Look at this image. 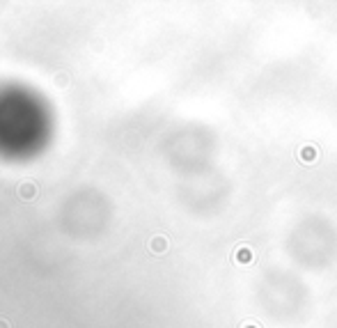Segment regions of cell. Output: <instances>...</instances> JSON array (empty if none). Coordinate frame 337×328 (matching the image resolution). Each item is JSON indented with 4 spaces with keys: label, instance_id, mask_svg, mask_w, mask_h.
<instances>
[{
    "label": "cell",
    "instance_id": "1",
    "mask_svg": "<svg viewBox=\"0 0 337 328\" xmlns=\"http://www.w3.org/2000/svg\"><path fill=\"white\" fill-rule=\"evenodd\" d=\"M16 195H19L23 202H30L37 197V184L34 181H21L16 186Z\"/></svg>",
    "mask_w": 337,
    "mask_h": 328
},
{
    "label": "cell",
    "instance_id": "2",
    "mask_svg": "<svg viewBox=\"0 0 337 328\" xmlns=\"http://www.w3.org/2000/svg\"><path fill=\"white\" fill-rule=\"evenodd\" d=\"M168 248H170V243H168V236L154 234L152 239H149V250H152L154 255H166Z\"/></svg>",
    "mask_w": 337,
    "mask_h": 328
},
{
    "label": "cell",
    "instance_id": "3",
    "mask_svg": "<svg viewBox=\"0 0 337 328\" xmlns=\"http://www.w3.org/2000/svg\"><path fill=\"white\" fill-rule=\"evenodd\" d=\"M234 260H236L238 264H250V262H252V253H250V248H238L236 255H234Z\"/></svg>",
    "mask_w": 337,
    "mask_h": 328
},
{
    "label": "cell",
    "instance_id": "4",
    "mask_svg": "<svg viewBox=\"0 0 337 328\" xmlns=\"http://www.w3.org/2000/svg\"><path fill=\"white\" fill-rule=\"evenodd\" d=\"M53 83H55L58 87H67V85H69V74H65V71L55 74V76H53Z\"/></svg>",
    "mask_w": 337,
    "mask_h": 328
},
{
    "label": "cell",
    "instance_id": "5",
    "mask_svg": "<svg viewBox=\"0 0 337 328\" xmlns=\"http://www.w3.org/2000/svg\"><path fill=\"white\" fill-rule=\"evenodd\" d=\"M303 156H305L303 161H312V156H314V152H312V149H305V152H303Z\"/></svg>",
    "mask_w": 337,
    "mask_h": 328
},
{
    "label": "cell",
    "instance_id": "6",
    "mask_svg": "<svg viewBox=\"0 0 337 328\" xmlns=\"http://www.w3.org/2000/svg\"><path fill=\"white\" fill-rule=\"evenodd\" d=\"M0 328H12V326H9V322H7V319H2V317H0Z\"/></svg>",
    "mask_w": 337,
    "mask_h": 328
}]
</instances>
